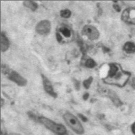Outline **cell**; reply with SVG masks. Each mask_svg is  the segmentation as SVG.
Returning <instances> with one entry per match:
<instances>
[{
  "mask_svg": "<svg viewBox=\"0 0 135 135\" xmlns=\"http://www.w3.org/2000/svg\"><path fill=\"white\" fill-rule=\"evenodd\" d=\"M23 4L33 11H36L38 7V5L36 2L32 1H25L23 2Z\"/></svg>",
  "mask_w": 135,
  "mask_h": 135,
  "instance_id": "cell-8",
  "label": "cell"
},
{
  "mask_svg": "<svg viewBox=\"0 0 135 135\" xmlns=\"http://www.w3.org/2000/svg\"><path fill=\"white\" fill-rule=\"evenodd\" d=\"M57 39L58 41V42H61V41L62 40V37L60 35V34H58V33H57Z\"/></svg>",
  "mask_w": 135,
  "mask_h": 135,
  "instance_id": "cell-16",
  "label": "cell"
},
{
  "mask_svg": "<svg viewBox=\"0 0 135 135\" xmlns=\"http://www.w3.org/2000/svg\"><path fill=\"white\" fill-rule=\"evenodd\" d=\"M10 46V41L4 32L1 34V50L2 52H5Z\"/></svg>",
  "mask_w": 135,
  "mask_h": 135,
  "instance_id": "cell-7",
  "label": "cell"
},
{
  "mask_svg": "<svg viewBox=\"0 0 135 135\" xmlns=\"http://www.w3.org/2000/svg\"><path fill=\"white\" fill-rule=\"evenodd\" d=\"M89 94L88 93H86V94H84V95L83 96V99H84V100H87V99H88V98L89 97Z\"/></svg>",
  "mask_w": 135,
  "mask_h": 135,
  "instance_id": "cell-18",
  "label": "cell"
},
{
  "mask_svg": "<svg viewBox=\"0 0 135 135\" xmlns=\"http://www.w3.org/2000/svg\"><path fill=\"white\" fill-rule=\"evenodd\" d=\"M93 81V78L92 77H90L88 79L84 80L83 82V86L86 89H89L91 84Z\"/></svg>",
  "mask_w": 135,
  "mask_h": 135,
  "instance_id": "cell-13",
  "label": "cell"
},
{
  "mask_svg": "<svg viewBox=\"0 0 135 135\" xmlns=\"http://www.w3.org/2000/svg\"><path fill=\"white\" fill-rule=\"evenodd\" d=\"M64 120L66 124L75 133L82 134L84 132V128L78 118L70 112H66L63 115Z\"/></svg>",
  "mask_w": 135,
  "mask_h": 135,
  "instance_id": "cell-2",
  "label": "cell"
},
{
  "mask_svg": "<svg viewBox=\"0 0 135 135\" xmlns=\"http://www.w3.org/2000/svg\"><path fill=\"white\" fill-rule=\"evenodd\" d=\"M71 15V12L69 10L65 9L61 10L60 12V15L63 18H69Z\"/></svg>",
  "mask_w": 135,
  "mask_h": 135,
  "instance_id": "cell-11",
  "label": "cell"
},
{
  "mask_svg": "<svg viewBox=\"0 0 135 135\" xmlns=\"http://www.w3.org/2000/svg\"><path fill=\"white\" fill-rule=\"evenodd\" d=\"M79 117H80V119L83 122H86L88 121V119L86 117H85L84 116H83L82 114H78Z\"/></svg>",
  "mask_w": 135,
  "mask_h": 135,
  "instance_id": "cell-14",
  "label": "cell"
},
{
  "mask_svg": "<svg viewBox=\"0 0 135 135\" xmlns=\"http://www.w3.org/2000/svg\"><path fill=\"white\" fill-rule=\"evenodd\" d=\"M131 131L133 133V134L135 135V122L133 123V124L131 126Z\"/></svg>",
  "mask_w": 135,
  "mask_h": 135,
  "instance_id": "cell-15",
  "label": "cell"
},
{
  "mask_svg": "<svg viewBox=\"0 0 135 135\" xmlns=\"http://www.w3.org/2000/svg\"><path fill=\"white\" fill-rule=\"evenodd\" d=\"M124 49L128 53H133L135 52V44L132 42H127L125 44Z\"/></svg>",
  "mask_w": 135,
  "mask_h": 135,
  "instance_id": "cell-9",
  "label": "cell"
},
{
  "mask_svg": "<svg viewBox=\"0 0 135 135\" xmlns=\"http://www.w3.org/2000/svg\"><path fill=\"white\" fill-rule=\"evenodd\" d=\"M113 8L115 9L116 10H117V11H120V9L119 7V6L117 5H113Z\"/></svg>",
  "mask_w": 135,
  "mask_h": 135,
  "instance_id": "cell-17",
  "label": "cell"
},
{
  "mask_svg": "<svg viewBox=\"0 0 135 135\" xmlns=\"http://www.w3.org/2000/svg\"><path fill=\"white\" fill-rule=\"evenodd\" d=\"M82 33L84 36H86L91 40L98 39L100 35L98 29L94 26L91 25H87L84 26L82 29Z\"/></svg>",
  "mask_w": 135,
  "mask_h": 135,
  "instance_id": "cell-3",
  "label": "cell"
},
{
  "mask_svg": "<svg viewBox=\"0 0 135 135\" xmlns=\"http://www.w3.org/2000/svg\"><path fill=\"white\" fill-rule=\"evenodd\" d=\"M4 72H6L8 74L9 79L11 81L14 82L19 86H24L27 83V80L20 75L18 72L15 71L9 70H5L4 71Z\"/></svg>",
  "mask_w": 135,
  "mask_h": 135,
  "instance_id": "cell-4",
  "label": "cell"
},
{
  "mask_svg": "<svg viewBox=\"0 0 135 135\" xmlns=\"http://www.w3.org/2000/svg\"><path fill=\"white\" fill-rule=\"evenodd\" d=\"M42 78L43 80V87L45 91L50 96L54 98H56L57 97V94L53 90V88L52 86L51 83L49 79L44 75H42Z\"/></svg>",
  "mask_w": 135,
  "mask_h": 135,
  "instance_id": "cell-6",
  "label": "cell"
},
{
  "mask_svg": "<svg viewBox=\"0 0 135 135\" xmlns=\"http://www.w3.org/2000/svg\"><path fill=\"white\" fill-rule=\"evenodd\" d=\"M132 87H133L134 88H135V79H134L132 80Z\"/></svg>",
  "mask_w": 135,
  "mask_h": 135,
  "instance_id": "cell-19",
  "label": "cell"
},
{
  "mask_svg": "<svg viewBox=\"0 0 135 135\" xmlns=\"http://www.w3.org/2000/svg\"><path fill=\"white\" fill-rule=\"evenodd\" d=\"M85 65L87 67L89 68H94L96 65V63L93 60L89 59L87 60Z\"/></svg>",
  "mask_w": 135,
  "mask_h": 135,
  "instance_id": "cell-12",
  "label": "cell"
},
{
  "mask_svg": "<svg viewBox=\"0 0 135 135\" xmlns=\"http://www.w3.org/2000/svg\"><path fill=\"white\" fill-rule=\"evenodd\" d=\"M59 31L62 35L66 38H70L71 36V30L66 26H63L60 28Z\"/></svg>",
  "mask_w": 135,
  "mask_h": 135,
  "instance_id": "cell-10",
  "label": "cell"
},
{
  "mask_svg": "<svg viewBox=\"0 0 135 135\" xmlns=\"http://www.w3.org/2000/svg\"><path fill=\"white\" fill-rule=\"evenodd\" d=\"M51 23L48 20H42L39 22L36 28V31L41 35H45L50 32Z\"/></svg>",
  "mask_w": 135,
  "mask_h": 135,
  "instance_id": "cell-5",
  "label": "cell"
},
{
  "mask_svg": "<svg viewBox=\"0 0 135 135\" xmlns=\"http://www.w3.org/2000/svg\"><path fill=\"white\" fill-rule=\"evenodd\" d=\"M38 120L47 129L58 135H64L67 132L66 128L63 125L56 123L46 117H40Z\"/></svg>",
  "mask_w": 135,
  "mask_h": 135,
  "instance_id": "cell-1",
  "label": "cell"
}]
</instances>
